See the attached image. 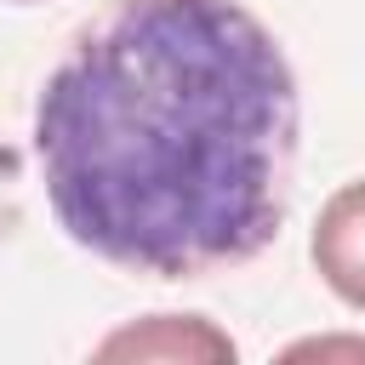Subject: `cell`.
I'll use <instances>...</instances> for the list:
<instances>
[{
    "mask_svg": "<svg viewBox=\"0 0 365 365\" xmlns=\"http://www.w3.org/2000/svg\"><path fill=\"white\" fill-rule=\"evenodd\" d=\"M103 354L114 359V354H211V359H234V342L228 336H217L200 314H154V325H143V331H120V336H108L103 342Z\"/></svg>",
    "mask_w": 365,
    "mask_h": 365,
    "instance_id": "cell-3",
    "label": "cell"
},
{
    "mask_svg": "<svg viewBox=\"0 0 365 365\" xmlns=\"http://www.w3.org/2000/svg\"><path fill=\"white\" fill-rule=\"evenodd\" d=\"M308 257H314L319 279H325L348 308L365 314V177H359V182H342V188L319 205Z\"/></svg>",
    "mask_w": 365,
    "mask_h": 365,
    "instance_id": "cell-2",
    "label": "cell"
},
{
    "mask_svg": "<svg viewBox=\"0 0 365 365\" xmlns=\"http://www.w3.org/2000/svg\"><path fill=\"white\" fill-rule=\"evenodd\" d=\"M57 228L148 279L251 262L285 222L297 74L240 0H108L40 86Z\"/></svg>",
    "mask_w": 365,
    "mask_h": 365,
    "instance_id": "cell-1",
    "label": "cell"
}]
</instances>
